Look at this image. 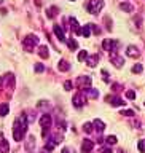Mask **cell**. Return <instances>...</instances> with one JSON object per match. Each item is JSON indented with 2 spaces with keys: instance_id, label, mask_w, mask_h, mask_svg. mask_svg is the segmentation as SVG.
<instances>
[{
  "instance_id": "6da1fadb",
  "label": "cell",
  "mask_w": 145,
  "mask_h": 153,
  "mask_svg": "<svg viewBox=\"0 0 145 153\" xmlns=\"http://www.w3.org/2000/svg\"><path fill=\"white\" fill-rule=\"evenodd\" d=\"M26 132H27V118L22 115V117L14 120V123H13V137H14V140L16 142L22 140L24 136H26Z\"/></svg>"
},
{
  "instance_id": "7a4b0ae2",
  "label": "cell",
  "mask_w": 145,
  "mask_h": 153,
  "mask_svg": "<svg viewBox=\"0 0 145 153\" xmlns=\"http://www.w3.org/2000/svg\"><path fill=\"white\" fill-rule=\"evenodd\" d=\"M86 8H88V11L91 14H97L100 10L104 8V0H91V2L86 5Z\"/></svg>"
},
{
  "instance_id": "3957f363",
  "label": "cell",
  "mask_w": 145,
  "mask_h": 153,
  "mask_svg": "<svg viewBox=\"0 0 145 153\" xmlns=\"http://www.w3.org/2000/svg\"><path fill=\"white\" fill-rule=\"evenodd\" d=\"M51 124H53L51 115H48V113H43L42 117H40V126L43 128V136H46V132L50 131Z\"/></svg>"
},
{
  "instance_id": "277c9868",
  "label": "cell",
  "mask_w": 145,
  "mask_h": 153,
  "mask_svg": "<svg viewBox=\"0 0 145 153\" xmlns=\"http://www.w3.org/2000/svg\"><path fill=\"white\" fill-rule=\"evenodd\" d=\"M22 45H24V48H26L27 51H32V50H33V46L38 45V37H37V35H33V33H30V35H27L26 38H24Z\"/></svg>"
},
{
  "instance_id": "5b68a950",
  "label": "cell",
  "mask_w": 145,
  "mask_h": 153,
  "mask_svg": "<svg viewBox=\"0 0 145 153\" xmlns=\"http://www.w3.org/2000/svg\"><path fill=\"white\" fill-rule=\"evenodd\" d=\"M118 46H120V43L117 42V40H112V38H107V40H104V43H102V48L105 51H110L113 54V53H117V50H118Z\"/></svg>"
},
{
  "instance_id": "8992f818",
  "label": "cell",
  "mask_w": 145,
  "mask_h": 153,
  "mask_svg": "<svg viewBox=\"0 0 145 153\" xmlns=\"http://www.w3.org/2000/svg\"><path fill=\"white\" fill-rule=\"evenodd\" d=\"M72 102H74V107H77V108H81V107H83L85 102H86V96H85L83 91L77 93V94L74 96V99H72Z\"/></svg>"
},
{
  "instance_id": "52a82bcc",
  "label": "cell",
  "mask_w": 145,
  "mask_h": 153,
  "mask_svg": "<svg viewBox=\"0 0 145 153\" xmlns=\"http://www.w3.org/2000/svg\"><path fill=\"white\" fill-rule=\"evenodd\" d=\"M110 61H112V64L117 67V69H120V67H123L124 64V57H121L120 54H117V53H113V54H110Z\"/></svg>"
},
{
  "instance_id": "ba28073f",
  "label": "cell",
  "mask_w": 145,
  "mask_h": 153,
  "mask_svg": "<svg viewBox=\"0 0 145 153\" xmlns=\"http://www.w3.org/2000/svg\"><path fill=\"white\" fill-rule=\"evenodd\" d=\"M77 85H78L81 89L89 88V85H91V76H80V78L77 80Z\"/></svg>"
},
{
  "instance_id": "9c48e42d",
  "label": "cell",
  "mask_w": 145,
  "mask_h": 153,
  "mask_svg": "<svg viewBox=\"0 0 145 153\" xmlns=\"http://www.w3.org/2000/svg\"><path fill=\"white\" fill-rule=\"evenodd\" d=\"M93 148H94V142L93 140H88V139H86V140L81 143V153H91Z\"/></svg>"
},
{
  "instance_id": "30bf717a",
  "label": "cell",
  "mask_w": 145,
  "mask_h": 153,
  "mask_svg": "<svg viewBox=\"0 0 145 153\" xmlns=\"http://www.w3.org/2000/svg\"><path fill=\"white\" fill-rule=\"evenodd\" d=\"M105 100H107V102H110L113 107H121V105L126 104L121 97H110V96H107V99H105Z\"/></svg>"
},
{
  "instance_id": "8fae6325",
  "label": "cell",
  "mask_w": 145,
  "mask_h": 153,
  "mask_svg": "<svg viewBox=\"0 0 145 153\" xmlns=\"http://www.w3.org/2000/svg\"><path fill=\"white\" fill-rule=\"evenodd\" d=\"M126 54H128L129 57H134V59H136V57H139V54H141V53H139V48H137V46L129 45L128 50H126Z\"/></svg>"
},
{
  "instance_id": "7c38bea8",
  "label": "cell",
  "mask_w": 145,
  "mask_h": 153,
  "mask_svg": "<svg viewBox=\"0 0 145 153\" xmlns=\"http://www.w3.org/2000/svg\"><path fill=\"white\" fill-rule=\"evenodd\" d=\"M53 30H54V33H56V37H57V40H61V42H67V38H65V35H64V30L57 26H53Z\"/></svg>"
},
{
  "instance_id": "4fadbf2b",
  "label": "cell",
  "mask_w": 145,
  "mask_h": 153,
  "mask_svg": "<svg viewBox=\"0 0 145 153\" xmlns=\"http://www.w3.org/2000/svg\"><path fill=\"white\" fill-rule=\"evenodd\" d=\"M83 93H85V96H88V97H91V99H97L99 97V91L94 89V88H85Z\"/></svg>"
},
{
  "instance_id": "5bb4252c",
  "label": "cell",
  "mask_w": 145,
  "mask_h": 153,
  "mask_svg": "<svg viewBox=\"0 0 145 153\" xmlns=\"http://www.w3.org/2000/svg\"><path fill=\"white\" fill-rule=\"evenodd\" d=\"M33 148H35V137L29 136L26 140V150H27V153H30V152H33Z\"/></svg>"
},
{
  "instance_id": "9a60e30c",
  "label": "cell",
  "mask_w": 145,
  "mask_h": 153,
  "mask_svg": "<svg viewBox=\"0 0 145 153\" xmlns=\"http://www.w3.org/2000/svg\"><path fill=\"white\" fill-rule=\"evenodd\" d=\"M93 126L96 128V131H97V132L100 134V132H102V131H104V129H105V123L102 121V120H99V118H96V120H94V121H93Z\"/></svg>"
},
{
  "instance_id": "2e32d148",
  "label": "cell",
  "mask_w": 145,
  "mask_h": 153,
  "mask_svg": "<svg viewBox=\"0 0 145 153\" xmlns=\"http://www.w3.org/2000/svg\"><path fill=\"white\" fill-rule=\"evenodd\" d=\"M8 150H10L8 140H5L3 137H0V153H8Z\"/></svg>"
},
{
  "instance_id": "e0dca14e",
  "label": "cell",
  "mask_w": 145,
  "mask_h": 153,
  "mask_svg": "<svg viewBox=\"0 0 145 153\" xmlns=\"http://www.w3.org/2000/svg\"><path fill=\"white\" fill-rule=\"evenodd\" d=\"M100 59L99 54H93V56H88V59H86V62H88L89 67H96V64H97V61Z\"/></svg>"
},
{
  "instance_id": "ac0fdd59",
  "label": "cell",
  "mask_w": 145,
  "mask_h": 153,
  "mask_svg": "<svg viewBox=\"0 0 145 153\" xmlns=\"http://www.w3.org/2000/svg\"><path fill=\"white\" fill-rule=\"evenodd\" d=\"M38 54H40V57H43V59H46V57L50 56V53H48V46L42 45L40 48H38Z\"/></svg>"
},
{
  "instance_id": "d6986e66",
  "label": "cell",
  "mask_w": 145,
  "mask_h": 153,
  "mask_svg": "<svg viewBox=\"0 0 145 153\" xmlns=\"http://www.w3.org/2000/svg\"><path fill=\"white\" fill-rule=\"evenodd\" d=\"M120 8H121L123 11H128V13H131L132 10H134V7L129 2H121V3H120Z\"/></svg>"
},
{
  "instance_id": "ffe728a7",
  "label": "cell",
  "mask_w": 145,
  "mask_h": 153,
  "mask_svg": "<svg viewBox=\"0 0 145 153\" xmlns=\"http://www.w3.org/2000/svg\"><path fill=\"white\" fill-rule=\"evenodd\" d=\"M57 69H59L61 72H67L70 70V64L67 61H59V65H57Z\"/></svg>"
},
{
  "instance_id": "44dd1931",
  "label": "cell",
  "mask_w": 145,
  "mask_h": 153,
  "mask_svg": "<svg viewBox=\"0 0 145 153\" xmlns=\"http://www.w3.org/2000/svg\"><path fill=\"white\" fill-rule=\"evenodd\" d=\"M57 11H59V10H57V7H50V8L46 10V16L51 19V18H54L56 14H57Z\"/></svg>"
},
{
  "instance_id": "7402d4cb",
  "label": "cell",
  "mask_w": 145,
  "mask_h": 153,
  "mask_svg": "<svg viewBox=\"0 0 145 153\" xmlns=\"http://www.w3.org/2000/svg\"><path fill=\"white\" fill-rule=\"evenodd\" d=\"M10 112V107H8V104H0V117H5V115H8Z\"/></svg>"
},
{
  "instance_id": "603a6c76",
  "label": "cell",
  "mask_w": 145,
  "mask_h": 153,
  "mask_svg": "<svg viewBox=\"0 0 145 153\" xmlns=\"http://www.w3.org/2000/svg\"><path fill=\"white\" fill-rule=\"evenodd\" d=\"M81 35L88 38L91 35V24H86V26H83V29H81Z\"/></svg>"
},
{
  "instance_id": "cb8c5ba5",
  "label": "cell",
  "mask_w": 145,
  "mask_h": 153,
  "mask_svg": "<svg viewBox=\"0 0 145 153\" xmlns=\"http://www.w3.org/2000/svg\"><path fill=\"white\" fill-rule=\"evenodd\" d=\"M67 45H69L70 50H77V48H78V43H77V40H74V38L67 40Z\"/></svg>"
},
{
  "instance_id": "d4e9b609",
  "label": "cell",
  "mask_w": 145,
  "mask_h": 153,
  "mask_svg": "<svg viewBox=\"0 0 145 153\" xmlns=\"http://www.w3.org/2000/svg\"><path fill=\"white\" fill-rule=\"evenodd\" d=\"M54 147H56V142H54V140H53V139H51L50 142H46V145H45V150H46V152H51V150H53V148H54Z\"/></svg>"
},
{
  "instance_id": "484cf974",
  "label": "cell",
  "mask_w": 145,
  "mask_h": 153,
  "mask_svg": "<svg viewBox=\"0 0 145 153\" xmlns=\"http://www.w3.org/2000/svg\"><path fill=\"white\" fill-rule=\"evenodd\" d=\"M83 131H85L86 134L93 132V123H85V124H83Z\"/></svg>"
},
{
  "instance_id": "4316f807",
  "label": "cell",
  "mask_w": 145,
  "mask_h": 153,
  "mask_svg": "<svg viewBox=\"0 0 145 153\" xmlns=\"http://www.w3.org/2000/svg\"><path fill=\"white\" fill-rule=\"evenodd\" d=\"M142 70H144L142 64H136V65H132V74H142Z\"/></svg>"
},
{
  "instance_id": "83f0119b",
  "label": "cell",
  "mask_w": 145,
  "mask_h": 153,
  "mask_svg": "<svg viewBox=\"0 0 145 153\" xmlns=\"http://www.w3.org/2000/svg\"><path fill=\"white\" fill-rule=\"evenodd\" d=\"M105 142H107L109 145H115V143H117V136H109L105 139Z\"/></svg>"
},
{
  "instance_id": "f1b7e54d",
  "label": "cell",
  "mask_w": 145,
  "mask_h": 153,
  "mask_svg": "<svg viewBox=\"0 0 145 153\" xmlns=\"http://www.w3.org/2000/svg\"><path fill=\"white\" fill-rule=\"evenodd\" d=\"M86 59H88V53H86L85 50L80 51L78 53V61H86Z\"/></svg>"
},
{
  "instance_id": "f546056e",
  "label": "cell",
  "mask_w": 145,
  "mask_h": 153,
  "mask_svg": "<svg viewBox=\"0 0 145 153\" xmlns=\"http://www.w3.org/2000/svg\"><path fill=\"white\" fill-rule=\"evenodd\" d=\"M137 148L141 153H145V140H139L137 142Z\"/></svg>"
},
{
  "instance_id": "4dcf8cb0",
  "label": "cell",
  "mask_w": 145,
  "mask_h": 153,
  "mask_svg": "<svg viewBox=\"0 0 145 153\" xmlns=\"http://www.w3.org/2000/svg\"><path fill=\"white\" fill-rule=\"evenodd\" d=\"M43 70H45V65L43 64H35V72L37 74H42Z\"/></svg>"
},
{
  "instance_id": "1f68e13d",
  "label": "cell",
  "mask_w": 145,
  "mask_h": 153,
  "mask_svg": "<svg viewBox=\"0 0 145 153\" xmlns=\"http://www.w3.org/2000/svg\"><path fill=\"white\" fill-rule=\"evenodd\" d=\"M121 115H124V117H134V112L132 110H123Z\"/></svg>"
},
{
  "instance_id": "d6a6232c",
  "label": "cell",
  "mask_w": 145,
  "mask_h": 153,
  "mask_svg": "<svg viewBox=\"0 0 145 153\" xmlns=\"http://www.w3.org/2000/svg\"><path fill=\"white\" fill-rule=\"evenodd\" d=\"M126 97L128 99H136V93H134V91H128V93H126Z\"/></svg>"
},
{
  "instance_id": "836d02e7",
  "label": "cell",
  "mask_w": 145,
  "mask_h": 153,
  "mask_svg": "<svg viewBox=\"0 0 145 153\" xmlns=\"http://www.w3.org/2000/svg\"><path fill=\"white\" fill-rule=\"evenodd\" d=\"M91 30H93L96 35H99V33H100V29H99V27H96L94 24H91Z\"/></svg>"
},
{
  "instance_id": "e575fe53",
  "label": "cell",
  "mask_w": 145,
  "mask_h": 153,
  "mask_svg": "<svg viewBox=\"0 0 145 153\" xmlns=\"http://www.w3.org/2000/svg\"><path fill=\"white\" fill-rule=\"evenodd\" d=\"M64 89L65 91H70L72 89V81H65V83H64Z\"/></svg>"
},
{
  "instance_id": "d590c367",
  "label": "cell",
  "mask_w": 145,
  "mask_h": 153,
  "mask_svg": "<svg viewBox=\"0 0 145 153\" xmlns=\"http://www.w3.org/2000/svg\"><path fill=\"white\" fill-rule=\"evenodd\" d=\"M112 88H113V91H117V93H118V91H121V89H123L121 86H120V85H117V83H113V85H112Z\"/></svg>"
},
{
  "instance_id": "8d00e7d4",
  "label": "cell",
  "mask_w": 145,
  "mask_h": 153,
  "mask_svg": "<svg viewBox=\"0 0 145 153\" xmlns=\"http://www.w3.org/2000/svg\"><path fill=\"white\" fill-rule=\"evenodd\" d=\"M102 76H104V81H107V83H109V74H107V70H102Z\"/></svg>"
},
{
  "instance_id": "74e56055",
  "label": "cell",
  "mask_w": 145,
  "mask_h": 153,
  "mask_svg": "<svg viewBox=\"0 0 145 153\" xmlns=\"http://www.w3.org/2000/svg\"><path fill=\"white\" fill-rule=\"evenodd\" d=\"M102 153H112V148H104Z\"/></svg>"
},
{
  "instance_id": "f35d334b",
  "label": "cell",
  "mask_w": 145,
  "mask_h": 153,
  "mask_svg": "<svg viewBox=\"0 0 145 153\" xmlns=\"http://www.w3.org/2000/svg\"><path fill=\"white\" fill-rule=\"evenodd\" d=\"M61 153H69V150H67V148H62V152Z\"/></svg>"
},
{
  "instance_id": "ab89813d",
  "label": "cell",
  "mask_w": 145,
  "mask_h": 153,
  "mask_svg": "<svg viewBox=\"0 0 145 153\" xmlns=\"http://www.w3.org/2000/svg\"><path fill=\"white\" fill-rule=\"evenodd\" d=\"M42 153H48V152H46V150H43V152H42Z\"/></svg>"
}]
</instances>
